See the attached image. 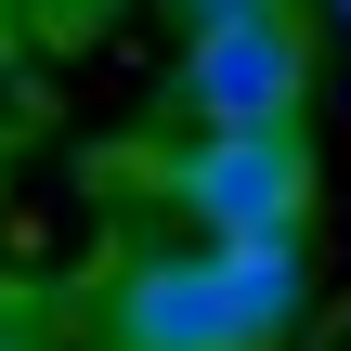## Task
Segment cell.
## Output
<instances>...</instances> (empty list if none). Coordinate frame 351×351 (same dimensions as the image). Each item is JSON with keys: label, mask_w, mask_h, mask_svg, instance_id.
I'll list each match as a JSON object with an SVG mask.
<instances>
[{"label": "cell", "mask_w": 351, "mask_h": 351, "mask_svg": "<svg viewBox=\"0 0 351 351\" xmlns=\"http://www.w3.org/2000/svg\"><path fill=\"white\" fill-rule=\"evenodd\" d=\"M169 104H182L195 130H300V104H313V26H300V13H261V26L182 39Z\"/></svg>", "instance_id": "7a4b0ae2"}, {"label": "cell", "mask_w": 351, "mask_h": 351, "mask_svg": "<svg viewBox=\"0 0 351 351\" xmlns=\"http://www.w3.org/2000/svg\"><path fill=\"white\" fill-rule=\"evenodd\" d=\"M104 351H274V339L234 313L221 247H156L104 287Z\"/></svg>", "instance_id": "3957f363"}, {"label": "cell", "mask_w": 351, "mask_h": 351, "mask_svg": "<svg viewBox=\"0 0 351 351\" xmlns=\"http://www.w3.org/2000/svg\"><path fill=\"white\" fill-rule=\"evenodd\" d=\"M261 13H300V0H169L182 39H208V26H261Z\"/></svg>", "instance_id": "277c9868"}, {"label": "cell", "mask_w": 351, "mask_h": 351, "mask_svg": "<svg viewBox=\"0 0 351 351\" xmlns=\"http://www.w3.org/2000/svg\"><path fill=\"white\" fill-rule=\"evenodd\" d=\"M0 351H13V339H0Z\"/></svg>", "instance_id": "52a82bcc"}, {"label": "cell", "mask_w": 351, "mask_h": 351, "mask_svg": "<svg viewBox=\"0 0 351 351\" xmlns=\"http://www.w3.org/2000/svg\"><path fill=\"white\" fill-rule=\"evenodd\" d=\"M326 13H339V26H351V0H326Z\"/></svg>", "instance_id": "5b68a950"}, {"label": "cell", "mask_w": 351, "mask_h": 351, "mask_svg": "<svg viewBox=\"0 0 351 351\" xmlns=\"http://www.w3.org/2000/svg\"><path fill=\"white\" fill-rule=\"evenodd\" d=\"M143 182L195 221V247H221V234H300V208H313V143H300V130H182Z\"/></svg>", "instance_id": "6da1fadb"}, {"label": "cell", "mask_w": 351, "mask_h": 351, "mask_svg": "<svg viewBox=\"0 0 351 351\" xmlns=\"http://www.w3.org/2000/svg\"><path fill=\"white\" fill-rule=\"evenodd\" d=\"M0 13H13V0H0Z\"/></svg>", "instance_id": "8992f818"}]
</instances>
